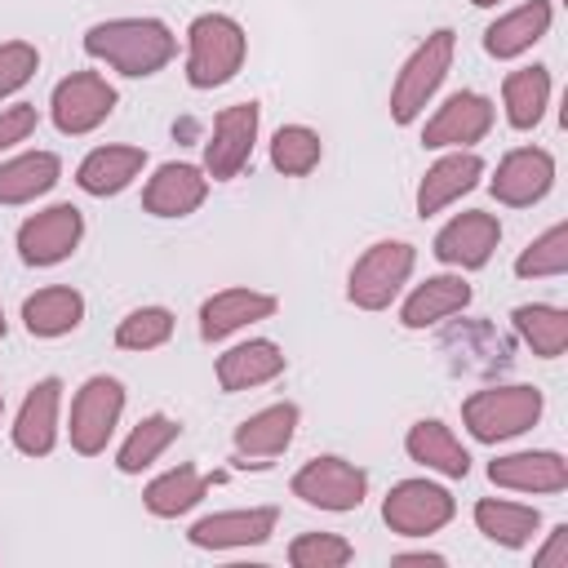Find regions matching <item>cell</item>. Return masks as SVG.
<instances>
[{"instance_id":"cell-1","label":"cell","mask_w":568,"mask_h":568,"mask_svg":"<svg viewBox=\"0 0 568 568\" xmlns=\"http://www.w3.org/2000/svg\"><path fill=\"white\" fill-rule=\"evenodd\" d=\"M84 53L129 80H146L173 62L178 36L160 18H106L84 31Z\"/></svg>"},{"instance_id":"cell-2","label":"cell","mask_w":568,"mask_h":568,"mask_svg":"<svg viewBox=\"0 0 568 568\" xmlns=\"http://www.w3.org/2000/svg\"><path fill=\"white\" fill-rule=\"evenodd\" d=\"M546 413V395L528 382H506V386H479L462 399V426L475 444H506L532 430Z\"/></svg>"},{"instance_id":"cell-3","label":"cell","mask_w":568,"mask_h":568,"mask_svg":"<svg viewBox=\"0 0 568 568\" xmlns=\"http://www.w3.org/2000/svg\"><path fill=\"white\" fill-rule=\"evenodd\" d=\"M248 58V36L231 13H200L186 27V84L222 89L240 75Z\"/></svg>"},{"instance_id":"cell-4","label":"cell","mask_w":568,"mask_h":568,"mask_svg":"<svg viewBox=\"0 0 568 568\" xmlns=\"http://www.w3.org/2000/svg\"><path fill=\"white\" fill-rule=\"evenodd\" d=\"M453 58H457V31H453V27L430 31V36L404 58V67L395 71V84H390V120H395V124H417V120H422V111L430 106V98H435L439 84L448 80Z\"/></svg>"},{"instance_id":"cell-5","label":"cell","mask_w":568,"mask_h":568,"mask_svg":"<svg viewBox=\"0 0 568 568\" xmlns=\"http://www.w3.org/2000/svg\"><path fill=\"white\" fill-rule=\"evenodd\" d=\"M413 266H417V248L408 240H377V244H368L355 257L351 275H346L351 306H359V311H386L404 293V284L413 280Z\"/></svg>"},{"instance_id":"cell-6","label":"cell","mask_w":568,"mask_h":568,"mask_svg":"<svg viewBox=\"0 0 568 568\" xmlns=\"http://www.w3.org/2000/svg\"><path fill=\"white\" fill-rule=\"evenodd\" d=\"M120 417H124V382H120V377H106V373L84 377L80 390L71 395V417H67L71 448H75L80 457L106 453V444H111Z\"/></svg>"},{"instance_id":"cell-7","label":"cell","mask_w":568,"mask_h":568,"mask_svg":"<svg viewBox=\"0 0 568 568\" xmlns=\"http://www.w3.org/2000/svg\"><path fill=\"white\" fill-rule=\"evenodd\" d=\"M293 497L302 506H315V510H328V515H346V510H359L364 497H368V470L337 457V453H324V457H311L293 470L288 479Z\"/></svg>"},{"instance_id":"cell-8","label":"cell","mask_w":568,"mask_h":568,"mask_svg":"<svg viewBox=\"0 0 568 568\" xmlns=\"http://www.w3.org/2000/svg\"><path fill=\"white\" fill-rule=\"evenodd\" d=\"M115 106H120V93H115V84L102 71H71L49 93V120L67 138L93 133L98 124L111 120Z\"/></svg>"},{"instance_id":"cell-9","label":"cell","mask_w":568,"mask_h":568,"mask_svg":"<svg viewBox=\"0 0 568 568\" xmlns=\"http://www.w3.org/2000/svg\"><path fill=\"white\" fill-rule=\"evenodd\" d=\"M457 515V497L435 479H399L382 497V524L399 537H430L448 528Z\"/></svg>"},{"instance_id":"cell-10","label":"cell","mask_w":568,"mask_h":568,"mask_svg":"<svg viewBox=\"0 0 568 568\" xmlns=\"http://www.w3.org/2000/svg\"><path fill=\"white\" fill-rule=\"evenodd\" d=\"M257 129H262V106L257 102H231L213 115V133L204 142V173L209 182H231L244 173V164L253 160L257 146Z\"/></svg>"},{"instance_id":"cell-11","label":"cell","mask_w":568,"mask_h":568,"mask_svg":"<svg viewBox=\"0 0 568 568\" xmlns=\"http://www.w3.org/2000/svg\"><path fill=\"white\" fill-rule=\"evenodd\" d=\"M493 120H497L493 98H484L479 89H457L422 124V146L426 151H466V146L488 138Z\"/></svg>"},{"instance_id":"cell-12","label":"cell","mask_w":568,"mask_h":568,"mask_svg":"<svg viewBox=\"0 0 568 568\" xmlns=\"http://www.w3.org/2000/svg\"><path fill=\"white\" fill-rule=\"evenodd\" d=\"M84 240V213L75 204H49L18 226V257L36 271L67 262Z\"/></svg>"},{"instance_id":"cell-13","label":"cell","mask_w":568,"mask_h":568,"mask_svg":"<svg viewBox=\"0 0 568 568\" xmlns=\"http://www.w3.org/2000/svg\"><path fill=\"white\" fill-rule=\"evenodd\" d=\"M501 244V222L497 213H484V209H466V213H453L439 231H435V262H444L448 271H479L493 262Z\"/></svg>"},{"instance_id":"cell-14","label":"cell","mask_w":568,"mask_h":568,"mask_svg":"<svg viewBox=\"0 0 568 568\" xmlns=\"http://www.w3.org/2000/svg\"><path fill=\"white\" fill-rule=\"evenodd\" d=\"M555 186V155L546 146H515L497 160L488 191L497 204L506 209H532L537 200H546Z\"/></svg>"},{"instance_id":"cell-15","label":"cell","mask_w":568,"mask_h":568,"mask_svg":"<svg viewBox=\"0 0 568 568\" xmlns=\"http://www.w3.org/2000/svg\"><path fill=\"white\" fill-rule=\"evenodd\" d=\"M275 524H280V510H275V506L213 510V515H200V519L186 528V541H191L195 550H248V546L271 541Z\"/></svg>"},{"instance_id":"cell-16","label":"cell","mask_w":568,"mask_h":568,"mask_svg":"<svg viewBox=\"0 0 568 568\" xmlns=\"http://www.w3.org/2000/svg\"><path fill=\"white\" fill-rule=\"evenodd\" d=\"M297 422H302V408L293 399H280V404H266V408L248 413L231 435L235 457H240L235 466H266L271 457L288 453V444L297 435Z\"/></svg>"},{"instance_id":"cell-17","label":"cell","mask_w":568,"mask_h":568,"mask_svg":"<svg viewBox=\"0 0 568 568\" xmlns=\"http://www.w3.org/2000/svg\"><path fill=\"white\" fill-rule=\"evenodd\" d=\"M58 413H62V382L58 377H40L22 404L18 417L9 426V439L22 457H49L58 448Z\"/></svg>"},{"instance_id":"cell-18","label":"cell","mask_w":568,"mask_h":568,"mask_svg":"<svg viewBox=\"0 0 568 568\" xmlns=\"http://www.w3.org/2000/svg\"><path fill=\"white\" fill-rule=\"evenodd\" d=\"M488 479L510 493H532V497H555L568 488V462L555 448H524V453H501L488 462Z\"/></svg>"},{"instance_id":"cell-19","label":"cell","mask_w":568,"mask_h":568,"mask_svg":"<svg viewBox=\"0 0 568 568\" xmlns=\"http://www.w3.org/2000/svg\"><path fill=\"white\" fill-rule=\"evenodd\" d=\"M280 311V297L275 293H262V288H217L213 297L200 302V337L204 342H226L231 333L248 328V324H262Z\"/></svg>"},{"instance_id":"cell-20","label":"cell","mask_w":568,"mask_h":568,"mask_svg":"<svg viewBox=\"0 0 568 568\" xmlns=\"http://www.w3.org/2000/svg\"><path fill=\"white\" fill-rule=\"evenodd\" d=\"M209 200V173L186 160L160 164L142 186V209L151 217H191Z\"/></svg>"},{"instance_id":"cell-21","label":"cell","mask_w":568,"mask_h":568,"mask_svg":"<svg viewBox=\"0 0 568 568\" xmlns=\"http://www.w3.org/2000/svg\"><path fill=\"white\" fill-rule=\"evenodd\" d=\"M470 297H475V288L466 284V275H462V271L426 275V280H422V284H413V293L404 297V306H399V324H404L408 333L435 328V324H444V320L462 315V311L470 306Z\"/></svg>"},{"instance_id":"cell-22","label":"cell","mask_w":568,"mask_h":568,"mask_svg":"<svg viewBox=\"0 0 568 568\" xmlns=\"http://www.w3.org/2000/svg\"><path fill=\"white\" fill-rule=\"evenodd\" d=\"M479 178H484V160H479L470 146H466V151H444V155L422 173L413 204H417L422 217H435L439 209H448V204H457L462 195H470V191L479 186Z\"/></svg>"},{"instance_id":"cell-23","label":"cell","mask_w":568,"mask_h":568,"mask_svg":"<svg viewBox=\"0 0 568 568\" xmlns=\"http://www.w3.org/2000/svg\"><path fill=\"white\" fill-rule=\"evenodd\" d=\"M146 169V151L142 146H129V142H106V146H93L80 164H75V186L93 200H111L120 191H129Z\"/></svg>"},{"instance_id":"cell-24","label":"cell","mask_w":568,"mask_h":568,"mask_svg":"<svg viewBox=\"0 0 568 568\" xmlns=\"http://www.w3.org/2000/svg\"><path fill=\"white\" fill-rule=\"evenodd\" d=\"M284 368H288V359H284L280 342H271V337L235 342V346H226V351L217 355V364H213L217 386H222L226 395H235V390H253V386H266V382H275Z\"/></svg>"},{"instance_id":"cell-25","label":"cell","mask_w":568,"mask_h":568,"mask_svg":"<svg viewBox=\"0 0 568 568\" xmlns=\"http://www.w3.org/2000/svg\"><path fill=\"white\" fill-rule=\"evenodd\" d=\"M555 22V4L550 0H524L519 9H506L497 22H488L484 31V53L497 62H510L519 53H528L537 40H546Z\"/></svg>"},{"instance_id":"cell-26","label":"cell","mask_w":568,"mask_h":568,"mask_svg":"<svg viewBox=\"0 0 568 568\" xmlns=\"http://www.w3.org/2000/svg\"><path fill=\"white\" fill-rule=\"evenodd\" d=\"M404 453H408L417 466H426V470H435V475H444V479H466V475H470V453H466V444H462L457 430H453L448 422H439V417L413 422L408 435H404Z\"/></svg>"},{"instance_id":"cell-27","label":"cell","mask_w":568,"mask_h":568,"mask_svg":"<svg viewBox=\"0 0 568 568\" xmlns=\"http://www.w3.org/2000/svg\"><path fill=\"white\" fill-rule=\"evenodd\" d=\"M84 324V293L71 284H44L22 302V328L40 342L67 337Z\"/></svg>"},{"instance_id":"cell-28","label":"cell","mask_w":568,"mask_h":568,"mask_svg":"<svg viewBox=\"0 0 568 568\" xmlns=\"http://www.w3.org/2000/svg\"><path fill=\"white\" fill-rule=\"evenodd\" d=\"M62 178V160L53 151H18L0 160V204H31L49 195Z\"/></svg>"},{"instance_id":"cell-29","label":"cell","mask_w":568,"mask_h":568,"mask_svg":"<svg viewBox=\"0 0 568 568\" xmlns=\"http://www.w3.org/2000/svg\"><path fill=\"white\" fill-rule=\"evenodd\" d=\"M475 528L501 546V550H519L537 537L541 528V510L528 501H506V497H479L475 501Z\"/></svg>"},{"instance_id":"cell-30","label":"cell","mask_w":568,"mask_h":568,"mask_svg":"<svg viewBox=\"0 0 568 568\" xmlns=\"http://www.w3.org/2000/svg\"><path fill=\"white\" fill-rule=\"evenodd\" d=\"M546 106H550V67L532 62V67H519L501 80V111H506V124L515 133L537 129Z\"/></svg>"},{"instance_id":"cell-31","label":"cell","mask_w":568,"mask_h":568,"mask_svg":"<svg viewBox=\"0 0 568 568\" xmlns=\"http://www.w3.org/2000/svg\"><path fill=\"white\" fill-rule=\"evenodd\" d=\"M209 484H213V479H209L200 466L182 462V466L155 475V479L142 488V506H146L155 519H178V515H186V510H195V506L204 501Z\"/></svg>"},{"instance_id":"cell-32","label":"cell","mask_w":568,"mask_h":568,"mask_svg":"<svg viewBox=\"0 0 568 568\" xmlns=\"http://www.w3.org/2000/svg\"><path fill=\"white\" fill-rule=\"evenodd\" d=\"M182 435V422H173L169 413H146L129 435H124V444L115 448V470L120 475H142L146 466H155L164 453H169V444Z\"/></svg>"},{"instance_id":"cell-33","label":"cell","mask_w":568,"mask_h":568,"mask_svg":"<svg viewBox=\"0 0 568 568\" xmlns=\"http://www.w3.org/2000/svg\"><path fill=\"white\" fill-rule=\"evenodd\" d=\"M510 324L524 337V346H532V355H541V359H559L568 351V311L564 306L524 302L510 311Z\"/></svg>"},{"instance_id":"cell-34","label":"cell","mask_w":568,"mask_h":568,"mask_svg":"<svg viewBox=\"0 0 568 568\" xmlns=\"http://www.w3.org/2000/svg\"><path fill=\"white\" fill-rule=\"evenodd\" d=\"M324 160V142L311 124H280L271 138V169L284 178H306Z\"/></svg>"},{"instance_id":"cell-35","label":"cell","mask_w":568,"mask_h":568,"mask_svg":"<svg viewBox=\"0 0 568 568\" xmlns=\"http://www.w3.org/2000/svg\"><path fill=\"white\" fill-rule=\"evenodd\" d=\"M568 271V222L546 226L528 248H519L515 257V275L519 280H559Z\"/></svg>"},{"instance_id":"cell-36","label":"cell","mask_w":568,"mask_h":568,"mask_svg":"<svg viewBox=\"0 0 568 568\" xmlns=\"http://www.w3.org/2000/svg\"><path fill=\"white\" fill-rule=\"evenodd\" d=\"M173 311L169 306H138L115 324V346L120 351H160L173 337Z\"/></svg>"},{"instance_id":"cell-37","label":"cell","mask_w":568,"mask_h":568,"mask_svg":"<svg viewBox=\"0 0 568 568\" xmlns=\"http://www.w3.org/2000/svg\"><path fill=\"white\" fill-rule=\"evenodd\" d=\"M355 559V546L342 532H297L288 541L293 568H346Z\"/></svg>"},{"instance_id":"cell-38","label":"cell","mask_w":568,"mask_h":568,"mask_svg":"<svg viewBox=\"0 0 568 568\" xmlns=\"http://www.w3.org/2000/svg\"><path fill=\"white\" fill-rule=\"evenodd\" d=\"M40 71V49L31 40H0V102L27 89Z\"/></svg>"},{"instance_id":"cell-39","label":"cell","mask_w":568,"mask_h":568,"mask_svg":"<svg viewBox=\"0 0 568 568\" xmlns=\"http://www.w3.org/2000/svg\"><path fill=\"white\" fill-rule=\"evenodd\" d=\"M40 129V111L31 102H13V106H0V151L27 142L31 133Z\"/></svg>"},{"instance_id":"cell-40","label":"cell","mask_w":568,"mask_h":568,"mask_svg":"<svg viewBox=\"0 0 568 568\" xmlns=\"http://www.w3.org/2000/svg\"><path fill=\"white\" fill-rule=\"evenodd\" d=\"M532 568H568V524H555L532 550Z\"/></svg>"},{"instance_id":"cell-41","label":"cell","mask_w":568,"mask_h":568,"mask_svg":"<svg viewBox=\"0 0 568 568\" xmlns=\"http://www.w3.org/2000/svg\"><path fill=\"white\" fill-rule=\"evenodd\" d=\"M390 564H395V568H404V564H426V568H444L448 559H444V555H435V550H404V555H390Z\"/></svg>"},{"instance_id":"cell-42","label":"cell","mask_w":568,"mask_h":568,"mask_svg":"<svg viewBox=\"0 0 568 568\" xmlns=\"http://www.w3.org/2000/svg\"><path fill=\"white\" fill-rule=\"evenodd\" d=\"M470 4H475V9H497L501 0H470Z\"/></svg>"},{"instance_id":"cell-43","label":"cell","mask_w":568,"mask_h":568,"mask_svg":"<svg viewBox=\"0 0 568 568\" xmlns=\"http://www.w3.org/2000/svg\"><path fill=\"white\" fill-rule=\"evenodd\" d=\"M4 333H9V320H4V306H0V342H4Z\"/></svg>"},{"instance_id":"cell-44","label":"cell","mask_w":568,"mask_h":568,"mask_svg":"<svg viewBox=\"0 0 568 568\" xmlns=\"http://www.w3.org/2000/svg\"><path fill=\"white\" fill-rule=\"evenodd\" d=\"M0 417H4V390H0Z\"/></svg>"}]
</instances>
